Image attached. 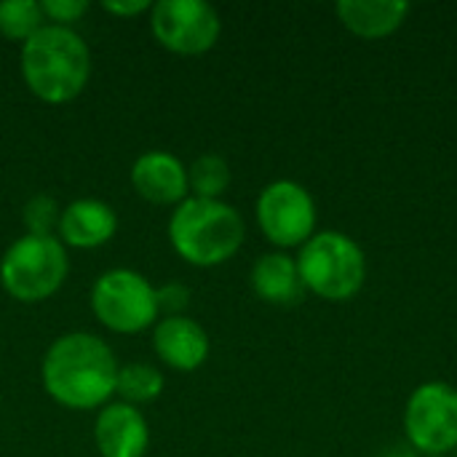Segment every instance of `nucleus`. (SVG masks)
<instances>
[{
    "label": "nucleus",
    "instance_id": "21",
    "mask_svg": "<svg viewBox=\"0 0 457 457\" xmlns=\"http://www.w3.org/2000/svg\"><path fill=\"white\" fill-rule=\"evenodd\" d=\"M40 11L48 19V24L70 27L88 11V3L86 0H43Z\"/></svg>",
    "mask_w": 457,
    "mask_h": 457
},
{
    "label": "nucleus",
    "instance_id": "19",
    "mask_svg": "<svg viewBox=\"0 0 457 457\" xmlns=\"http://www.w3.org/2000/svg\"><path fill=\"white\" fill-rule=\"evenodd\" d=\"M59 217H62V209H59L56 198L48 193L32 195L21 209V220H24V228L29 236H56Z\"/></svg>",
    "mask_w": 457,
    "mask_h": 457
},
{
    "label": "nucleus",
    "instance_id": "3",
    "mask_svg": "<svg viewBox=\"0 0 457 457\" xmlns=\"http://www.w3.org/2000/svg\"><path fill=\"white\" fill-rule=\"evenodd\" d=\"M246 225L236 206L212 198H185L169 220L174 252L198 268L228 262L244 244Z\"/></svg>",
    "mask_w": 457,
    "mask_h": 457
},
{
    "label": "nucleus",
    "instance_id": "6",
    "mask_svg": "<svg viewBox=\"0 0 457 457\" xmlns=\"http://www.w3.org/2000/svg\"><path fill=\"white\" fill-rule=\"evenodd\" d=\"M91 311L102 327L118 335H137L158 324L155 287L137 270L112 268L91 287Z\"/></svg>",
    "mask_w": 457,
    "mask_h": 457
},
{
    "label": "nucleus",
    "instance_id": "16",
    "mask_svg": "<svg viewBox=\"0 0 457 457\" xmlns=\"http://www.w3.org/2000/svg\"><path fill=\"white\" fill-rule=\"evenodd\" d=\"M163 375L161 370L145 364V361H134V364H126V367H118V380H115V394L137 407V404H150L155 402L161 394H163Z\"/></svg>",
    "mask_w": 457,
    "mask_h": 457
},
{
    "label": "nucleus",
    "instance_id": "9",
    "mask_svg": "<svg viewBox=\"0 0 457 457\" xmlns=\"http://www.w3.org/2000/svg\"><path fill=\"white\" fill-rule=\"evenodd\" d=\"M257 225L278 249L303 246L316 233L313 195L292 179L270 182L257 198Z\"/></svg>",
    "mask_w": 457,
    "mask_h": 457
},
{
    "label": "nucleus",
    "instance_id": "10",
    "mask_svg": "<svg viewBox=\"0 0 457 457\" xmlns=\"http://www.w3.org/2000/svg\"><path fill=\"white\" fill-rule=\"evenodd\" d=\"M131 185L142 201H150L155 206H179L185 198H190L187 185V166L163 150L142 153L131 166Z\"/></svg>",
    "mask_w": 457,
    "mask_h": 457
},
{
    "label": "nucleus",
    "instance_id": "22",
    "mask_svg": "<svg viewBox=\"0 0 457 457\" xmlns=\"http://www.w3.org/2000/svg\"><path fill=\"white\" fill-rule=\"evenodd\" d=\"M150 8L153 5L147 0H104L102 3V11H107L112 16H139Z\"/></svg>",
    "mask_w": 457,
    "mask_h": 457
},
{
    "label": "nucleus",
    "instance_id": "4",
    "mask_svg": "<svg viewBox=\"0 0 457 457\" xmlns=\"http://www.w3.org/2000/svg\"><path fill=\"white\" fill-rule=\"evenodd\" d=\"M297 270L305 292L321 300L345 303L364 287L367 257L361 246L340 230L313 233L297 254Z\"/></svg>",
    "mask_w": 457,
    "mask_h": 457
},
{
    "label": "nucleus",
    "instance_id": "11",
    "mask_svg": "<svg viewBox=\"0 0 457 457\" xmlns=\"http://www.w3.org/2000/svg\"><path fill=\"white\" fill-rule=\"evenodd\" d=\"M94 442L102 457H145L150 447V426L139 407L112 402L96 415Z\"/></svg>",
    "mask_w": 457,
    "mask_h": 457
},
{
    "label": "nucleus",
    "instance_id": "20",
    "mask_svg": "<svg viewBox=\"0 0 457 457\" xmlns=\"http://www.w3.org/2000/svg\"><path fill=\"white\" fill-rule=\"evenodd\" d=\"M155 303H158V313H163V319L182 316L185 308L190 305V289L179 281L155 287Z\"/></svg>",
    "mask_w": 457,
    "mask_h": 457
},
{
    "label": "nucleus",
    "instance_id": "5",
    "mask_svg": "<svg viewBox=\"0 0 457 457\" xmlns=\"http://www.w3.org/2000/svg\"><path fill=\"white\" fill-rule=\"evenodd\" d=\"M70 273V257L56 236H21L0 260V284L19 303L54 297Z\"/></svg>",
    "mask_w": 457,
    "mask_h": 457
},
{
    "label": "nucleus",
    "instance_id": "2",
    "mask_svg": "<svg viewBox=\"0 0 457 457\" xmlns=\"http://www.w3.org/2000/svg\"><path fill=\"white\" fill-rule=\"evenodd\" d=\"M21 78L46 104L78 99L91 78V51L72 27L46 24L21 46Z\"/></svg>",
    "mask_w": 457,
    "mask_h": 457
},
{
    "label": "nucleus",
    "instance_id": "17",
    "mask_svg": "<svg viewBox=\"0 0 457 457\" xmlns=\"http://www.w3.org/2000/svg\"><path fill=\"white\" fill-rule=\"evenodd\" d=\"M187 185L193 198H212L220 201V195L230 187V166L222 155L206 153L198 155L187 166Z\"/></svg>",
    "mask_w": 457,
    "mask_h": 457
},
{
    "label": "nucleus",
    "instance_id": "12",
    "mask_svg": "<svg viewBox=\"0 0 457 457\" xmlns=\"http://www.w3.org/2000/svg\"><path fill=\"white\" fill-rule=\"evenodd\" d=\"M153 348L158 359L177 372H195L209 359V335L190 316L161 319L153 329Z\"/></svg>",
    "mask_w": 457,
    "mask_h": 457
},
{
    "label": "nucleus",
    "instance_id": "1",
    "mask_svg": "<svg viewBox=\"0 0 457 457\" xmlns=\"http://www.w3.org/2000/svg\"><path fill=\"white\" fill-rule=\"evenodd\" d=\"M40 378L46 394L64 410H96L115 394L118 361L102 337L67 332L48 345Z\"/></svg>",
    "mask_w": 457,
    "mask_h": 457
},
{
    "label": "nucleus",
    "instance_id": "13",
    "mask_svg": "<svg viewBox=\"0 0 457 457\" xmlns=\"http://www.w3.org/2000/svg\"><path fill=\"white\" fill-rule=\"evenodd\" d=\"M118 230V214L110 204L99 198H78L62 209L56 238L64 246L96 249L107 244Z\"/></svg>",
    "mask_w": 457,
    "mask_h": 457
},
{
    "label": "nucleus",
    "instance_id": "14",
    "mask_svg": "<svg viewBox=\"0 0 457 457\" xmlns=\"http://www.w3.org/2000/svg\"><path fill=\"white\" fill-rule=\"evenodd\" d=\"M410 13L404 0H340L337 16L343 27L364 40L394 35Z\"/></svg>",
    "mask_w": 457,
    "mask_h": 457
},
{
    "label": "nucleus",
    "instance_id": "15",
    "mask_svg": "<svg viewBox=\"0 0 457 457\" xmlns=\"http://www.w3.org/2000/svg\"><path fill=\"white\" fill-rule=\"evenodd\" d=\"M252 289L270 305H297L305 295V284L297 270V260L287 252H268L252 268Z\"/></svg>",
    "mask_w": 457,
    "mask_h": 457
},
{
    "label": "nucleus",
    "instance_id": "18",
    "mask_svg": "<svg viewBox=\"0 0 457 457\" xmlns=\"http://www.w3.org/2000/svg\"><path fill=\"white\" fill-rule=\"evenodd\" d=\"M46 27V16L37 0H5L0 3V35L13 43H27Z\"/></svg>",
    "mask_w": 457,
    "mask_h": 457
},
{
    "label": "nucleus",
    "instance_id": "8",
    "mask_svg": "<svg viewBox=\"0 0 457 457\" xmlns=\"http://www.w3.org/2000/svg\"><path fill=\"white\" fill-rule=\"evenodd\" d=\"M150 29L166 51L198 56L214 48L222 21L206 0H158L150 8Z\"/></svg>",
    "mask_w": 457,
    "mask_h": 457
},
{
    "label": "nucleus",
    "instance_id": "7",
    "mask_svg": "<svg viewBox=\"0 0 457 457\" xmlns=\"http://www.w3.org/2000/svg\"><path fill=\"white\" fill-rule=\"evenodd\" d=\"M410 447L426 457H447L457 450V391L447 383H423L404 407Z\"/></svg>",
    "mask_w": 457,
    "mask_h": 457
}]
</instances>
